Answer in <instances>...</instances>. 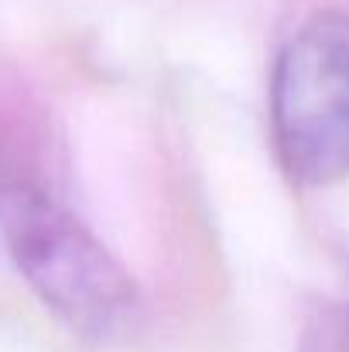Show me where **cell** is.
<instances>
[{
  "mask_svg": "<svg viewBox=\"0 0 349 352\" xmlns=\"http://www.w3.org/2000/svg\"><path fill=\"white\" fill-rule=\"evenodd\" d=\"M0 230L21 277L65 325L103 339L130 322L137 308L130 274L52 195L24 182L3 185Z\"/></svg>",
  "mask_w": 349,
  "mask_h": 352,
  "instance_id": "obj_1",
  "label": "cell"
},
{
  "mask_svg": "<svg viewBox=\"0 0 349 352\" xmlns=\"http://www.w3.org/2000/svg\"><path fill=\"white\" fill-rule=\"evenodd\" d=\"M271 126L295 182L326 185L349 171V17L315 14L271 72Z\"/></svg>",
  "mask_w": 349,
  "mask_h": 352,
  "instance_id": "obj_2",
  "label": "cell"
},
{
  "mask_svg": "<svg viewBox=\"0 0 349 352\" xmlns=\"http://www.w3.org/2000/svg\"><path fill=\"white\" fill-rule=\"evenodd\" d=\"M298 352H349V305H319L305 322Z\"/></svg>",
  "mask_w": 349,
  "mask_h": 352,
  "instance_id": "obj_3",
  "label": "cell"
}]
</instances>
